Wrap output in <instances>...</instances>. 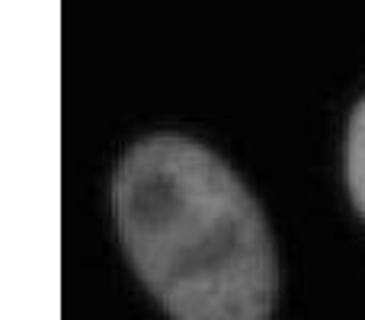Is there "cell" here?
<instances>
[{
	"instance_id": "obj_1",
	"label": "cell",
	"mask_w": 365,
	"mask_h": 320,
	"mask_svg": "<svg viewBox=\"0 0 365 320\" xmlns=\"http://www.w3.org/2000/svg\"><path fill=\"white\" fill-rule=\"evenodd\" d=\"M128 263L173 320H269L279 257L263 208L215 151L182 135L135 141L113 173Z\"/></svg>"
},
{
	"instance_id": "obj_2",
	"label": "cell",
	"mask_w": 365,
	"mask_h": 320,
	"mask_svg": "<svg viewBox=\"0 0 365 320\" xmlns=\"http://www.w3.org/2000/svg\"><path fill=\"white\" fill-rule=\"evenodd\" d=\"M346 189L356 212L365 218V96L356 103L346 125Z\"/></svg>"
}]
</instances>
